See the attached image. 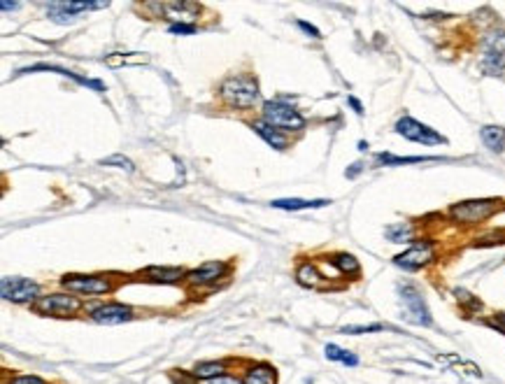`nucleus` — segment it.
<instances>
[{
    "label": "nucleus",
    "mask_w": 505,
    "mask_h": 384,
    "mask_svg": "<svg viewBox=\"0 0 505 384\" xmlns=\"http://www.w3.org/2000/svg\"><path fill=\"white\" fill-rule=\"evenodd\" d=\"M219 96L228 108L249 110L258 103V84L254 77H249V75L228 77L219 88Z\"/></svg>",
    "instance_id": "obj_1"
},
{
    "label": "nucleus",
    "mask_w": 505,
    "mask_h": 384,
    "mask_svg": "<svg viewBox=\"0 0 505 384\" xmlns=\"http://www.w3.org/2000/svg\"><path fill=\"white\" fill-rule=\"evenodd\" d=\"M263 121L268 126L278 128V131H303L305 119L303 115L291 105L282 103V100H268L263 103Z\"/></svg>",
    "instance_id": "obj_2"
},
{
    "label": "nucleus",
    "mask_w": 505,
    "mask_h": 384,
    "mask_svg": "<svg viewBox=\"0 0 505 384\" xmlns=\"http://www.w3.org/2000/svg\"><path fill=\"white\" fill-rule=\"evenodd\" d=\"M398 298H401L405 322L417 324V326H431L433 324L431 310H428V305H426L424 296L419 293V289L412 285H401L398 287Z\"/></svg>",
    "instance_id": "obj_3"
},
{
    "label": "nucleus",
    "mask_w": 505,
    "mask_h": 384,
    "mask_svg": "<svg viewBox=\"0 0 505 384\" xmlns=\"http://www.w3.org/2000/svg\"><path fill=\"white\" fill-rule=\"evenodd\" d=\"M498 210V200L494 198H480V200H463V203L452 205L449 215L459 224H480L489 219Z\"/></svg>",
    "instance_id": "obj_4"
},
{
    "label": "nucleus",
    "mask_w": 505,
    "mask_h": 384,
    "mask_svg": "<svg viewBox=\"0 0 505 384\" xmlns=\"http://www.w3.org/2000/svg\"><path fill=\"white\" fill-rule=\"evenodd\" d=\"M396 133L403 135L405 140H412V143H421V145H445L447 138L440 135L436 128L426 126V123L412 119V117H401L396 121Z\"/></svg>",
    "instance_id": "obj_5"
},
{
    "label": "nucleus",
    "mask_w": 505,
    "mask_h": 384,
    "mask_svg": "<svg viewBox=\"0 0 505 384\" xmlns=\"http://www.w3.org/2000/svg\"><path fill=\"white\" fill-rule=\"evenodd\" d=\"M61 285L73 293H84V296H96V293L112 291V282L101 275H66Z\"/></svg>",
    "instance_id": "obj_6"
},
{
    "label": "nucleus",
    "mask_w": 505,
    "mask_h": 384,
    "mask_svg": "<svg viewBox=\"0 0 505 384\" xmlns=\"http://www.w3.org/2000/svg\"><path fill=\"white\" fill-rule=\"evenodd\" d=\"M82 307V303L75 296H66V293H49V296H40L35 300V310L40 315H51V317H73Z\"/></svg>",
    "instance_id": "obj_7"
},
{
    "label": "nucleus",
    "mask_w": 505,
    "mask_h": 384,
    "mask_svg": "<svg viewBox=\"0 0 505 384\" xmlns=\"http://www.w3.org/2000/svg\"><path fill=\"white\" fill-rule=\"evenodd\" d=\"M0 293H3L5 300H12V303H31V300H38L40 289L35 282L23 280V277H3Z\"/></svg>",
    "instance_id": "obj_8"
},
{
    "label": "nucleus",
    "mask_w": 505,
    "mask_h": 384,
    "mask_svg": "<svg viewBox=\"0 0 505 384\" xmlns=\"http://www.w3.org/2000/svg\"><path fill=\"white\" fill-rule=\"evenodd\" d=\"M433 256H436L433 245L424 240V242H415L410 250L398 254V256L393 259V263H396L398 268H403V270H419V268H424L426 263H431Z\"/></svg>",
    "instance_id": "obj_9"
},
{
    "label": "nucleus",
    "mask_w": 505,
    "mask_h": 384,
    "mask_svg": "<svg viewBox=\"0 0 505 384\" xmlns=\"http://www.w3.org/2000/svg\"><path fill=\"white\" fill-rule=\"evenodd\" d=\"M482 68L489 75H501L505 68V33H491L484 43Z\"/></svg>",
    "instance_id": "obj_10"
},
{
    "label": "nucleus",
    "mask_w": 505,
    "mask_h": 384,
    "mask_svg": "<svg viewBox=\"0 0 505 384\" xmlns=\"http://www.w3.org/2000/svg\"><path fill=\"white\" fill-rule=\"evenodd\" d=\"M228 265L224 261H208L203 265H198V268H193L191 273H186V282L193 287H208V285H214L217 280H221V277L226 275Z\"/></svg>",
    "instance_id": "obj_11"
},
{
    "label": "nucleus",
    "mask_w": 505,
    "mask_h": 384,
    "mask_svg": "<svg viewBox=\"0 0 505 384\" xmlns=\"http://www.w3.org/2000/svg\"><path fill=\"white\" fill-rule=\"evenodd\" d=\"M133 317V310L128 305L121 303H108V305H98L91 310V319L98 324H105V326H114V324H124Z\"/></svg>",
    "instance_id": "obj_12"
},
{
    "label": "nucleus",
    "mask_w": 505,
    "mask_h": 384,
    "mask_svg": "<svg viewBox=\"0 0 505 384\" xmlns=\"http://www.w3.org/2000/svg\"><path fill=\"white\" fill-rule=\"evenodd\" d=\"M331 200L326 198H317V200H305V198H278L273 200V208L278 210H286V212H296V210H315V208H326Z\"/></svg>",
    "instance_id": "obj_13"
},
{
    "label": "nucleus",
    "mask_w": 505,
    "mask_h": 384,
    "mask_svg": "<svg viewBox=\"0 0 505 384\" xmlns=\"http://www.w3.org/2000/svg\"><path fill=\"white\" fill-rule=\"evenodd\" d=\"M35 70H49V73H58V75H63V77H70V80L79 82V84H84V86H91L93 91H98V93H103V91H105V86H103L98 80H89V77H79V75L70 73V70H66V68H58V66H47V63H38V66L26 68V70H21V73H35Z\"/></svg>",
    "instance_id": "obj_14"
},
{
    "label": "nucleus",
    "mask_w": 505,
    "mask_h": 384,
    "mask_svg": "<svg viewBox=\"0 0 505 384\" xmlns=\"http://www.w3.org/2000/svg\"><path fill=\"white\" fill-rule=\"evenodd\" d=\"M251 128H254L256 135H261V138L266 140L270 147H275V149H286V138H284V135H282L278 128L268 126V123L263 121V119L251 123Z\"/></svg>",
    "instance_id": "obj_15"
},
{
    "label": "nucleus",
    "mask_w": 505,
    "mask_h": 384,
    "mask_svg": "<svg viewBox=\"0 0 505 384\" xmlns=\"http://www.w3.org/2000/svg\"><path fill=\"white\" fill-rule=\"evenodd\" d=\"M154 8H158V10H168V12H173V19H180V23H184L182 19H191L193 14H196L198 12V5L196 3H156Z\"/></svg>",
    "instance_id": "obj_16"
},
{
    "label": "nucleus",
    "mask_w": 505,
    "mask_h": 384,
    "mask_svg": "<svg viewBox=\"0 0 505 384\" xmlns=\"http://www.w3.org/2000/svg\"><path fill=\"white\" fill-rule=\"evenodd\" d=\"M296 280L301 282L303 287H310V289H319V287H324V277L319 275V270H317L312 263H303V265H298V270H296Z\"/></svg>",
    "instance_id": "obj_17"
},
{
    "label": "nucleus",
    "mask_w": 505,
    "mask_h": 384,
    "mask_svg": "<svg viewBox=\"0 0 505 384\" xmlns=\"http://www.w3.org/2000/svg\"><path fill=\"white\" fill-rule=\"evenodd\" d=\"M482 143L489 147L491 152H503L505 147V128L503 126H484L482 131Z\"/></svg>",
    "instance_id": "obj_18"
},
{
    "label": "nucleus",
    "mask_w": 505,
    "mask_h": 384,
    "mask_svg": "<svg viewBox=\"0 0 505 384\" xmlns=\"http://www.w3.org/2000/svg\"><path fill=\"white\" fill-rule=\"evenodd\" d=\"M147 277L151 282H163V285H173V282H180L184 277V270L182 268H147Z\"/></svg>",
    "instance_id": "obj_19"
},
{
    "label": "nucleus",
    "mask_w": 505,
    "mask_h": 384,
    "mask_svg": "<svg viewBox=\"0 0 505 384\" xmlns=\"http://www.w3.org/2000/svg\"><path fill=\"white\" fill-rule=\"evenodd\" d=\"M245 384H275V370L266 363L254 365L245 375Z\"/></svg>",
    "instance_id": "obj_20"
},
{
    "label": "nucleus",
    "mask_w": 505,
    "mask_h": 384,
    "mask_svg": "<svg viewBox=\"0 0 505 384\" xmlns=\"http://www.w3.org/2000/svg\"><path fill=\"white\" fill-rule=\"evenodd\" d=\"M326 359L328 361H340L345 365H349V368H354V365H359V357L356 354H352L347 350H343V347L338 345H326Z\"/></svg>",
    "instance_id": "obj_21"
},
{
    "label": "nucleus",
    "mask_w": 505,
    "mask_h": 384,
    "mask_svg": "<svg viewBox=\"0 0 505 384\" xmlns=\"http://www.w3.org/2000/svg\"><path fill=\"white\" fill-rule=\"evenodd\" d=\"M438 161V156H393V154H378V163L382 165H403V163H421Z\"/></svg>",
    "instance_id": "obj_22"
},
{
    "label": "nucleus",
    "mask_w": 505,
    "mask_h": 384,
    "mask_svg": "<svg viewBox=\"0 0 505 384\" xmlns=\"http://www.w3.org/2000/svg\"><path fill=\"white\" fill-rule=\"evenodd\" d=\"M331 261L340 270V273H345V275H359V270H361L359 261H356L352 254H336Z\"/></svg>",
    "instance_id": "obj_23"
},
{
    "label": "nucleus",
    "mask_w": 505,
    "mask_h": 384,
    "mask_svg": "<svg viewBox=\"0 0 505 384\" xmlns=\"http://www.w3.org/2000/svg\"><path fill=\"white\" fill-rule=\"evenodd\" d=\"M412 226L410 224H393L386 228V238L391 242H412Z\"/></svg>",
    "instance_id": "obj_24"
},
{
    "label": "nucleus",
    "mask_w": 505,
    "mask_h": 384,
    "mask_svg": "<svg viewBox=\"0 0 505 384\" xmlns=\"http://www.w3.org/2000/svg\"><path fill=\"white\" fill-rule=\"evenodd\" d=\"M221 370H224V365L221 363L208 361V363H198L196 368H193V375L201 377V380H214V377L221 375Z\"/></svg>",
    "instance_id": "obj_25"
},
{
    "label": "nucleus",
    "mask_w": 505,
    "mask_h": 384,
    "mask_svg": "<svg viewBox=\"0 0 505 384\" xmlns=\"http://www.w3.org/2000/svg\"><path fill=\"white\" fill-rule=\"evenodd\" d=\"M103 165H114V168H126L128 173H133L135 170V165L128 161L126 156H121V154H114V156H108V158H103L101 161Z\"/></svg>",
    "instance_id": "obj_26"
},
{
    "label": "nucleus",
    "mask_w": 505,
    "mask_h": 384,
    "mask_svg": "<svg viewBox=\"0 0 505 384\" xmlns=\"http://www.w3.org/2000/svg\"><path fill=\"white\" fill-rule=\"evenodd\" d=\"M384 326L382 324H368V326H345L343 333L345 335H361V333H378Z\"/></svg>",
    "instance_id": "obj_27"
},
{
    "label": "nucleus",
    "mask_w": 505,
    "mask_h": 384,
    "mask_svg": "<svg viewBox=\"0 0 505 384\" xmlns=\"http://www.w3.org/2000/svg\"><path fill=\"white\" fill-rule=\"evenodd\" d=\"M170 33L173 35H191V33H196V26H193V23H173V26L168 28Z\"/></svg>",
    "instance_id": "obj_28"
},
{
    "label": "nucleus",
    "mask_w": 505,
    "mask_h": 384,
    "mask_svg": "<svg viewBox=\"0 0 505 384\" xmlns=\"http://www.w3.org/2000/svg\"><path fill=\"white\" fill-rule=\"evenodd\" d=\"M12 384H47V382L40 380L38 375H19L12 380Z\"/></svg>",
    "instance_id": "obj_29"
},
{
    "label": "nucleus",
    "mask_w": 505,
    "mask_h": 384,
    "mask_svg": "<svg viewBox=\"0 0 505 384\" xmlns=\"http://www.w3.org/2000/svg\"><path fill=\"white\" fill-rule=\"evenodd\" d=\"M456 298L461 300V303H466V305H473V307H480V300H475L471 293L468 291H463V289H456Z\"/></svg>",
    "instance_id": "obj_30"
},
{
    "label": "nucleus",
    "mask_w": 505,
    "mask_h": 384,
    "mask_svg": "<svg viewBox=\"0 0 505 384\" xmlns=\"http://www.w3.org/2000/svg\"><path fill=\"white\" fill-rule=\"evenodd\" d=\"M208 384H245V382L231 375H219V377H214V380H210Z\"/></svg>",
    "instance_id": "obj_31"
},
{
    "label": "nucleus",
    "mask_w": 505,
    "mask_h": 384,
    "mask_svg": "<svg viewBox=\"0 0 505 384\" xmlns=\"http://www.w3.org/2000/svg\"><path fill=\"white\" fill-rule=\"evenodd\" d=\"M298 28H303V31L308 33L310 38H321V33L317 31V28L312 26V23H308V21H298Z\"/></svg>",
    "instance_id": "obj_32"
},
{
    "label": "nucleus",
    "mask_w": 505,
    "mask_h": 384,
    "mask_svg": "<svg viewBox=\"0 0 505 384\" xmlns=\"http://www.w3.org/2000/svg\"><path fill=\"white\" fill-rule=\"evenodd\" d=\"M347 103L352 105V108H354V112H356V115H363V105L359 103V100H356V98H347Z\"/></svg>",
    "instance_id": "obj_33"
},
{
    "label": "nucleus",
    "mask_w": 505,
    "mask_h": 384,
    "mask_svg": "<svg viewBox=\"0 0 505 384\" xmlns=\"http://www.w3.org/2000/svg\"><path fill=\"white\" fill-rule=\"evenodd\" d=\"M361 168H363L361 163H354V165H352V168H349V170H347V173H345V175H347V177H356V175L361 173Z\"/></svg>",
    "instance_id": "obj_34"
},
{
    "label": "nucleus",
    "mask_w": 505,
    "mask_h": 384,
    "mask_svg": "<svg viewBox=\"0 0 505 384\" xmlns=\"http://www.w3.org/2000/svg\"><path fill=\"white\" fill-rule=\"evenodd\" d=\"M16 8H19V3H8V0H3V3H0V10H5V12L16 10Z\"/></svg>",
    "instance_id": "obj_35"
},
{
    "label": "nucleus",
    "mask_w": 505,
    "mask_h": 384,
    "mask_svg": "<svg viewBox=\"0 0 505 384\" xmlns=\"http://www.w3.org/2000/svg\"><path fill=\"white\" fill-rule=\"evenodd\" d=\"M359 149H361V152H366V149H368V143H363V140H361V143H359Z\"/></svg>",
    "instance_id": "obj_36"
},
{
    "label": "nucleus",
    "mask_w": 505,
    "mask_h": 384,
    "mask_svg": "<svg viewBox=\"0 0 505 384\" xmlns=\"http://www.w3.org/2000/svg\"><path fill=\"white\" fill-rule=\"evenodd\" d=\"M501 322H503V324H505V315H503V317H501Z\"/></svg>",
    "instance_id": "obj_37"
}]
</instances>
